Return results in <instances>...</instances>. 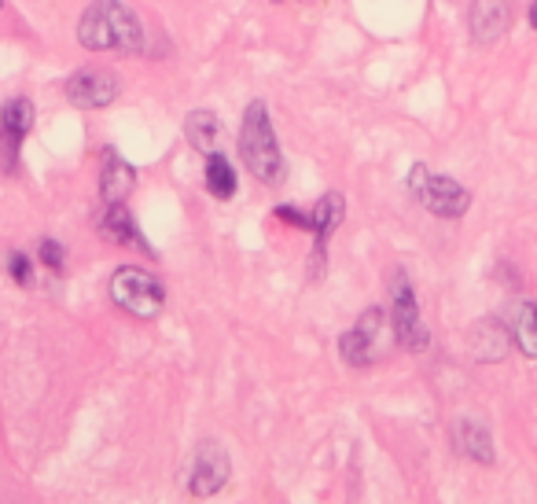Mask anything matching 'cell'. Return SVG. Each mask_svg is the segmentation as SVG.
Returning <instances> with one entry per match:
<instances>
[{
  "label": "cell",
  "mask_w": 537,
  "mask_h": 504,
  "mask_svg": "<svg viewBox=\"0 0 537 504\" xmlns=\"http://www.w3.org/2000/svg\"><path fill=\"white\" fill-rule=\"evenodd\" d=\"M240 159H243V166H247V170H251L262 184H280V181H284V155H280L273 122H269V107H265L262 100H251V107L243 111Z\"/></svg>",
  "instance_id": "cell-2"
},
{
  "label": "cell",
  "mask_w": 537,
  "mask_h": 504,
  "mask_svg": "<svg viewBox=\"0 0 537 504\" xmlns=\"http://www.w3.org/2000/svg\"><path fill=\"white\" fill-rule=\"evenodd\" d=\"M115 96H118V81H115V74H107V70H78V74H70V81H67V100L74 107H85V111L111 107Z\"/></svg>",
  "instance_id": "cell-9"
},
{
  "label": "cell",
  "mask_w": 537,
  "mask_h": 504,
  "mask_svg": "<svg viewBox=\"0 0 537 504\" xmlns=\"http://www.w3.org/2000/svg\"><path fill=\"white\" fill-rule=\"evenodd\" d=\"M512 23V12H508V0H475L471 4V41L475 45H493L501 41L504 30Z\"/></svg>",
  "instance_id": "cell-10"
},
{
  "label": "cell",
  "mask_w": 537,
  "mask_h": 504,
  "mask_svg": "<svg viewBox=\"0 0 537 504\" xmlns=\"http://www.w3.org/2000/svg\"><path fill=\"white\" fill-rule=\"evenodd\" d=\"M206 192L214 195V199H232L236 195V170H232V162L225 159V155H210V162H206Z\"/></svg>",
  "instance_id": "cell-18"
},
{
  "label": "cell",
  "mask_w": 537,
  "mask_h": 504,
  "mask_svg": "<svg viewBox=\"0 0 537 504\" xmlns=\"http://www.w3.org/2000/svg\"><path fill=\"white\" fill-rule=\"evenodd\" d=\"M390 328H394V339H398L405 350H412V354L427 350V343H431L427 324H423V317H420L416 291H412L409 276L401 273V269L394 273V280H390Z\"/></svg>",
  "instance_id": "cell-5"
},
{
  "label": "cell",
  "mask_w": 537,
  "mask_h": 504,
  "mask_svg": "<svg viewBox=\"0 0 537 504\" xmlns=\"http://www.w3.org/2000/svg\"><path fill=\"white\" fill-rule=\"evenodd\" d=\"M8 273H12L15 284H23V287L34 284V265H30L26 254H12V258H8Z\"/></svg>",
  "instance_id": "cell-19"
},
{
  "label": "cell",
  "mask_w": 537,
  "mask_h": 504,
  "mask_svg": "<svg viewBox=\"0 0 537 504\" xmlns=\"http://www.w3.org/2000/svg\"><path fill=\"white\" fill-rule=\"evenodd\" d=\"M137 184V173L122 155L115 151H103V170H100V195L103 203H122Z\"/></svg>",
  "instance_id": "cell-12"
},
{
  "label": "cell",
  "mask_w": 537,
  "mask_h": 504,
  "mask_svg": "<svg viewBox=\"0 0 537 504\" xmlns=\"http://www.w3.org/2000/svg\"><path fill=\"white\" fill-rule=\"evenodd\" d=\"M232 475V460L229 453L218 446V442H203L199 453H195V468H192V497H214V493L225 490V482Z\"/></svg>",
  "instance_id": "cell-8"
},
{
  "label": "cell",
  "mask_w": 537,
  "mask_h": 504,
  "mask_svg": "<svg viewBox=\"0 0 537 504\" xmlns=\"http://www.w3.org/2000/svg\"><path fill=\"white\" fill-rule=\"evenodd\" d=\"M387 328H390V317L379 310V306L361 313V321L339 339V354H343L346 365L350 368L376 365L379 354H383V335H387ZM390 332H394V328H390Z\"/></svg>",
  "instance_id": "cell-6"
},
{
  "label": "cell",
  "mask_w": 537,
  "mask_h": 504,
  "mask_svg": "<svg viewBox=\"0 0 537 504\" xmlns=\"http://www.w3.org/2000/svg\"><path fill=\"white\" fill-rule=\"evenodd\" d=\"M343 214H346V203L339 192H328L317 207H313V214H309V218H313V236H317V254H313V258L324 262V243L332 240V232L343 225Z\"/></svg>",
  "instance_id": "cell-13"
},
{
  "label": "cell",
  "mask_w": 537,
  "mask_h": 504,
  "mask_svg": "<svg viewBox=\"0 0 537 504\" xmlns=\"http://www.w3.org/2000/svg\"><path fill=\"white\" fill-rule=\"evenodd\" d=\"M0 12H4V0H0Z\"/></svg>",
  "instance_id": "cell-23"
},
{
  "label": "cell",
  "mask_w": 537,
  "mask_h": 504,
  "mask_svg": "<svg viewBox=\"0 0 537 504\" xmlns=\"http://www.w3.org/2000/svg\"><path fill=\"white\" fill-rule=\"evenodd\" d=\"M78 41L89 52H118V56H140L148 48L140 15L122 0H92L81 12Z\"/></svg>",
  "instance_id": "cell-1"
},
{
  "label": "cell",
  "mask_w": 537,
  "mask_h": 504,
  "mask_svg": "<svg viewBox=\"0 0 537 504\" xmlns=\"http://www.w3.org/2000/svg\"><path fill=\"white\" fill-rule=\"evenodd\" d=\"M273 4H280V0H273Z\"/></svg>",
  "instance_id": "cell-24"
},
{
  "label": "cell",
  "mask_w": 537,
  "mask_h": 504,
  "mask_svg": "<svg viewBox=\"0 0 537 504\" xmlns=\"http://www.w3.org/2000/svg\"><path fill=\"white\" fill-rule=\"evenodd\" d=\"M409 192L420 199L423 207L431 210L435 218H464L471 207V195L464 184H457L453 177L431 173L423 162H416L409 173Z\"/></svg>",
  "instance_id": "cell-3"
},
{
  "label": "cell",
  "mask_w": 537,
  "mask_h": 504,
  "mask_svg": "<svg viewBox=\"0 0 537 504\" xmlns=\"http://www.w3.org/2000/svg\"><path fill=\"white\" fill-rule=\"evenodd\" d=\"M100 236L103 240L118 243V247H137V251H151V243L144 240V232L137 229V221H133V214H129L122 203H107V214L100 218Z\"/></svg>",
  "instance_id": "cell-11"
},
{
  "label": "cell",
  "mask_w": 537,
  "mask_h": 504,
  "mask_svg": "<svg viewBox=\"0 0 537 504\" xmlns=\"http://www.w3.org/2000/svg\"><path fill=\"white\" fill-rule=\"evenodd\" d=\"M41 262L59 273V269H63V247H59L56 240H41Z\"/></svg>",
  "instance_id": "cell-21"
},
{
  "label": "cell",
  "mask_w": 537,
  "mask_h": 504,
  "mask_svg": "<svg viewBox=\"0 0 537 504\" xmlns=\"http://www.w3.org/2000/svg\"><path fill=\"white\" fill-rule=\"evenodd\" d=\"M184 137H188V144H192L195 151H206V155H214L221 144V122L214 111H206V107H199V111H192L188 115V122H184Z\"/></svg>",
  "instance_id": "cell-15"
},
{
  "label": "cell",
  "mask_w": 537,
  "mask_h": 504,
  "mask_svg": "<svg viewBox=\"0 0 537 504\" xmlns=\"http://www.w3.org/2000/svg\"><path fill=\"white\" fill-rule=\"evenodd\" d=\"M526 19H530V26H534V30H537V0H534V4H530V15H526Z\"/></svg>",
  "instance_id": "cell-22"
},
{
  "label": "cell",
  "mask_w": 537,
  "mask_h": 504,
  "mask_svg": "<svg viewBox=\"0 0 537 504\" xmlns=\"http://www.w3.org/2000/svg\"><path fill=\"white\" fill-rule=\"evenodd\" d=\"M512 346V332H504L497 321H482L471 328V354L479 361H501Z\"/></svg>",
  "instance_id": "cell-14"
},
{
  "label": "cell",
  "mask_w": 537,
  "mask_h": 504,
  "mask_svg": "<svg viewBox=\"0 0 537 504\" xmlns=\"http://www.w3.org/2000/svg\"><path fill=\"white\" fill-rule=\"evenodd\" d=\"M30 129H34V104L26 96L8 100L0 111V162L8 173H15V166H19V144Z\"/></svg>",
  "instance_id": "cell-7"
},
{
  "label": "cell",
  "mask_w": 537,
  "mask_h": 504,
  "mask_svg": "<svg viewBox=\"0 0 537 504\" xmlns=\"http://www.w3.org/2000/svg\"><path fill=\"white\" fill-rule=\"evenodd\" d=\"M111 298L115 306L129 313V317H140V321H151L162 313V302H166V291L151 273L137 269V265H122L111 276Z\"/></svg>",
  "instance_id": "cell-4"
},
{
  "label": "cell",
  "mask_w": 537,
  "mask_h": 504,
  "mask_svg": "<svg viewBox=\"0 0 537 504\" xmlns=\"http://www.w3.org/2000/svg\"><path fill=\"white\" fill-rule=\"evenodd\" d=\"M457 446L464 457L479 460V464H493V442H490V431L475 420H460L457 424Z\"/></svg>",
  "instance_id": "cell-16"
},
{
  "label": "cell",
  "mask_w": 537,
  "mask_h": 504,
  "mask_svg": "<svg viewBox=\"0 0 537 504\" xmlns=\"http://www.w3.org/2000/svg\"><path fill=\"white\" fill-rule=\"evenodd\" d=\"M276 218L287 221V225H295V229L313 232V218H309V214H302L298 207H276Z\"/></svg>",
  "instance_id": "cell-20"
},
{
  "label": "cell",
  "mask_w": 537,
  "mask_h": 504,
  "mask_svg": "<svg viewBox=\"0 0 537 504\" xmlns=\"http://www.w3.org/2000/svg\"><path fill=\"white\" fill-rule=\"evenodd\" d=\"M512 339L523 357H537V302H519L512 310Z\"/></svg>",
  "instance_id": "cell-17"
}]
</instances>
